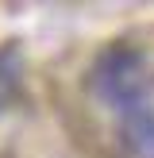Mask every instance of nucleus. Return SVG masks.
Segmentation results:
<instances>
[{
    "mask_svg": "<svg viewBox=\"0 0 154 158\" xmlns=\"http://www.w3.org/2000/svg\"><path fill=\"white\" fill-rule=\"evenodd\" d=\"M92 97L116 116L120 143L131 158H154V73L139 46L112 43L92 62Z\"/></svg>",
    "mask_w": 154,
    "mask_h": 158,
    "instance_id": "f257e3e1",
    "label": "nucleus"
}]
</instances>
